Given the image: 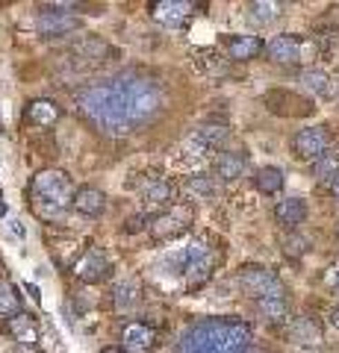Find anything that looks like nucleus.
<instances>
[{
	"label": "nucleus",
	"instance_id": "nucleus-1",
	"mask_svg": "<svg viewBox=\"0 0 339 353\" xmlns=\"http://www.w3.org/2000/svg\"><path fill=\"white\" fill-rule=\"evenodd\" d=\"M77 106L89 115L95 127L113 132V136H124V132L148 124L162 112L166 92L151 77L124 71L109 77V80L86 85L77 94Z\"/></svg>",
	"mask_w": 339,
	"mask_h": 353
},
{
	"label": "nucleus",
	"instance_id": "nucleus-2",
	"mask_svg": "<svg viewBox=\"0 0 339 353\" xmlns=\"http://www.w3.org/2000/svg\"><path fill=\"white\" fill-rule=\"evenodd\" d=\"M177 353H254V330L239 318H204L180 336Z\"/></svg>",
	"mask_w": 339,
	"mask_h": 353
},
{
	"label": "nucleus",
	"instance_id": "nucleus-3",
	"mask_svg": "<svg viewBox=\"0 0 339 353\" xmlns=\"http://www.w3.org/2000/svg\"><path fill=\"white\" fill-rule=\"evenodd\" d=\"M30 197L39 215L45 218H59L65 209L71 206L74 192H71V176L59 168H45L32 176L30 183Z\"/></svg>",
	"mask_w": 339,
	"mask_h": 353
},
{
	"label": "nucleus",
	"instance_id": "nucleus-4",
	"mask_svg": "<svg viewBox=\"0 0 339 353\" xmlns=\"http://www.w3.org/2000/svg\"><path fill=\"white\" fill-rule=\"evenodd\" d=\"M239 289H242L248 297H254V301L287 294L283 292V283L269 268H260V265H248V268L239 271Z\"/></svg>",
	"mask_w": 339,
	"mask_h": 353
},
{
	"label": "nucleus",
	"instance_id": "nucleus-5",
	"mask_svg": "<svg viewBox=\"0 0 339 353\" xmlns=\"http://www.w3.org/2000/svg\"><path fill=\"white\" fill-rule=\"evenodd\" d=\"M180 271L189 283H201L210 277L213 271V250L206 241H192L189 248L183 250V259H180Z\"/></svg>",
	"mask_w": 339,
	"mask_h": 353
},
{
	"label": "nucleus",
	"instance_id": "nucleus-6",
	"mask_svg": "<svg viewBox=\"0 0 339 353\" xmlns=\"http://www.w3.org/2000/svg\"><path fill=\"white\" fill-rule=\"evenodd\" d=\"M327 148H331V136H327L325 127H304L292 136V153L298 159L316 162L319 157H325Z\"/></svg>",
	"mask_w": 339,
	"mask_h": 353
},
{
	"label": "nucleus",
	"instance_id": "nucleus-7",
	"mask_svg": "<svg viewBox=\"0 0 339 353\" xmlns=\"http://www.w3.org/2000/svg\"><path fill=\"white\" fill-rule=\"evenodd\" d=\"M189 221H192V209L189 206H171V209H166V212L151 218L148 230H151V236H154L157 241H162V239L180 236L183 230L189 227Z\"/></svg>",
	"mask_w": 339,
	"mask_h": 353
},
{
	"label": "nucleus",
	"instance_id": "nucleus-8",
	"mask_svg": "<svg viewBox=\"0 0 339 353\" xmlns=\"http://www.w3.org/2000/svg\"><path fill=\"white\" fill-rule=\"evenodd\" d=\"M74 30H80V18L65 15V12H53V9H48V6H39L36 32L41 39H62Z\"/></svg>",
	"mask_w": 339,
	"mask_h": 353
},
{
	"label": "nucleus",
	"instance_id": "nucleus-9",
	"mask_svg": "<svg viewBox=\"0 0 339 353\" xmlns=\"http://www.w3.org/2000/svg\"><path fill=\"white\" fill-rule=\"evenodd\" d=\"M301 50H304V41L292 32H283V36H275L269 44H266V53L271 62L278 65H295L301 59Z\"/></svg>",
	"mask_w": 339,
	"mask_h": 353
},
{
	"label": "nucleus",
	"instance_id": "nucleus-10",
	"mask_svg": "<svg viewBox=\"0 0 339 353\" xmlns=\"http://www.w3.org/2000/svg\"><path fill=\"white\" fill-rule=\"evenodd\" d=\"M122 341L130 353H148L154 350L157 345V330L151 324H142V321H133L122 330Z\"/></svg>",
	"mask_w": 339,
	"mask_h": 353
},
{
	"label": "nucleus",
	"instance_id": "nucleus-11",
	"mask_svg": "<svg viewBox=\"0 0 339 353\" xmlns=\"http://www.w3.org/2000/svg\"><path fill=\"white\" fill-rule=\"evenodd\" d=\"M74 274H77V280L83 283H101L106 280V274H109V259L104 256L101 250H89V253H83V259L74 265Z\"/></svg>",
	"mask_w": 339,
	"mask_h": 353
},
{
	"label": "nucleus",
	"instance_id": "nucleus-12",
	"mask_svg": "<svg viewBox=\"0 0 339 353\" xmlns=\"http://www.w3.org/2000/svg\"><path fill=\"white\" fill-rule=\"evenodd\" d=\"M74 212H80L83 218H97V215H104V209H106V194L101 189H95V185H83V189L74 192Z\"/></svg>",
	"mask_w": 339,
	"mask_h": 353
},
{
	"label": "nucleus",
	"instance_id": "nucleus-13",
	"mask_svg": "<svg viewBox=\"0 0 339 353\" xmlns=\"http://www.w3.org/2000/svg\"><path fill=\"white\" fill-rule=\"evenodd\" d=\"M275 221L287 230H295L298 224H304L307 221V201L304 197H283L275 206Z\"/></svg>",
	"mask_w": 339,
	"mask_h": 353
},
{
	"label": "nucleus",
	"instance_id": "nucleus-14",
	"mask_svg": "<svg viewBox=\"0 0 339 353\" xmlns=\"http://www.w3.org/2000/svg\"><path fill=\"white\" fill-rule=\"evenodd\" d=\"M151 12H154V18L159 21V24H166V27H180L183 21L189 18L192 3H186V0H159V3L151 6Z\"/></svg>",
	"mask_w": 339,
	"mask_h": 353
},
{
	"label": "nucleus",
	"instance_id": "nucleus-15",
	"mask_svg": "<svg viewBox=\"0 0 339 353\" xmlns=\"http://www.w3.org/2000/svg\"><path fill=\"white\" fill-rule=\"evenodd\" d=\"M262 50H266V44H262L260 36H233V39H227V59H233V62H251V59H257Z\"/></svg>",
	"mask_w": 339,
	"mask_h": 353
},
{
	"label": "nucleus",
	"instance_id": "nucleus-16",
	"mask_svg": "<svg viewBox=\"0 0 339 353\" xmlns=\"http://www.w3.org/2000/svg\"><path fill=\"white\" fill-rule=\"evenodd\" d=\"M248 168V159H245V153H236V150H224V153H218V159L213 165V171L218 180H224V183H233L239 180V176L245 174Z\"/></svg>",
	"mask_w": 339,
	"mask_h": 353
},
{
	"label": "nucleus",
	"instance_id": "nucleus-17",
	"mask_svg": "<svg viewBox=\"0 0 339 353\" xmlns=\"http://www.w3.org/2000/svg\"><path fill=\"white\" fill-rule=\"evenodd\" d=\"M189 139L206 153L213 148H224L227 145V139H231V127H224V124H201Z\"/></svg>",
	"mask_w": 339,
	"mask_h": 353
},
{
	"label": "nucleus",
	"instance_id": "nucleus-18",
	"mask_svg": "<svg viewBox=\"0 0 339 353\" xmlns=\"http://www.w3.org/2000/svg\"><path fill=\"white\" fill-rule=\"evenodd\" d=\"M298 83H301L304 88H307V92L319 94V97H331V94H336V83H333L325 71H319V68H307V71H301V74H298Z\"/></svg>",
	"mask_w": 339,
	"mask_h": 353
},
{
	"label": "nucleus",
	"instance_id": "nucleus-19",
	"mask_svg": "<svg viewBox=\"0 0 339 353\" xmlns=\"http://www.w3.org/2000/svg\"><path fill=\"white\" fill-rule=\"evenodd\" d=\"M24 118L32 127H48L59 118V109L53 106V101H30L24 109Z\"/></svg>",
	"mask_w": 339,
	"mask_h": 353
},
{
	"label": "nucleus",
	"instance_id": "nucleus-20",
	"mask_svg": "<svg viewBox=\"0 0 339 353\" xmlns=\"http://www.w3.org/2000/svg\"><path fill=\"white\" fill-rule=\"evenodd\" d=\"M289 339L295 341V345H319L322 341V330L316 327L310 318H292V324H289Z\"/></svg>",
	"mask_w": 339,
	"mask_h": 353
},
{
	"label": "nucleus",
	"instance_id": "nucleus-21",
	"mask_svg": "<svg viewBox=\"0 0 339 353\" xmlns=\"http://www.w3.org/2000/svg\"><path fill=\"white\" fill-rule=\"evenodd\" d=\"M280 12H283L280 3H271V0H254V3L248 6V21L254 27H269L280 18Z\"/></svg>",
	"mask_w": 339,
	"mask_h": 353
},
{
	"label": "nucleus",
	"instance_id": "nucleus-22",
	"mask_svg": "<svg viewBox=\"0 0 339 353\" xmlns=\"http://www.w3.org/2000/svg\"><path fill=\"white\" fill-rule=\"evenodd\" d=\"M139 297H142V285L139 280H118L113 285V303L118 309H130V306H136L139 303Z\"/></svg>",
	"mask_w": 339,
	"mask_h": 353
},
{
	"label": "nucleus",
	"instance_id": "nucleus-23",
	"mask_svg": "<svg viewBox=\"0 0 339 353\" xmlns=\"http://www.w3.org/2000/svg\"><path fill=\"white\" fill-rule=\"evenodd\" d=\"M257 303V312L266 318V321H283L289 315V301L287 294H275V297H262V301H254Z\"/></svg>",
	"mask_w": 339,
	"mask_h": 353
},
{
	"label": "nucleus",
	"instance_id": "nucleus-24",
	"mask_svg": "<svg viewBox=\"0 0 339 353\" xmlns=\"http://www.w3.org/2000/svg\"><path fill=\"white\" fill-rule=\"evenodd\" d=\"M183 189L189 192L192 197H198V201H213V197L218 194V185L213 176H206V174H192L189 180L183 183Z\"/></svg>",
	"mask_w": 339,
	"mask_h": 353
},
{
	"label": "nucleus",
	"instance_id": "nucleus-25",
	"mask_svg": "<svg viewBox=\"0 0 339 353\" xmlns=\"http://www.w3.org/2000/svg\"><path fill=\"white\" fill-rule=\"evenodd\" d=\"M254 185L262 194H278L283 189V171L275 168V165H266V168H260L254 174Z\"/></svg>",
	"mask_w": 339,
	"mask_h": 353
},
{
	"label": "nucleus",
	"instance_id": "nucleus-26",
	"mask_svg": "<svg viewBox=\"0 0 339 353\" xmlns=\"http://www.w3.org/2000/svg\"><path fill=\"white\" fill-rule=\"evenodd\" d=\"M313 176L319 183H333L336 176H339V157L333 150H327L325 157H319L313 162Z\"/></svg>",
	"mask_w": 339,
	"mask_h": 353
},
{
	"label": "nucleus",
	"instance_id": "nucleus-27",
	"mask_svg": "<svg viewBox=\"0 0 339 353\" xmlns=\"http://www.w3.org/2000/svg\"><path fill=\"white\" fill-rule=\"evenodd\" d=\"M74 53L83 59H104L109 53V44L97 36H83L80 41H74Z\"/></svg>",
	"mask_w": 339,
	"mask_h": 353
},
{
	"label": "nucleus",
	"instance_id": "nucleus-28",
	"mask_svg": "<svg viewBox=\"0 0 339 353\" xmlns=\"http://www.w3.org/2000/svg\"><path fill=\"white\" fill-rule=\"evenodd\" d=\"M9 333H12L18 341H24V345H36V339H39V333H36V327H32V318L30 315H15V318H9Z\"/></svg>",
	"mask_w": 339,
	"mask_h": 353
},
{
	"label": "nucleus",
	"instance_id": "nucleus-29",
	"mask_svg": "<svg viewBox=\"0 0 339 353\" xmlns=\"http://www.w3.org/2000/svg\"><path fill=\"white\" fill-rule=\"evenodd\" d=\"M142 197L145 203H154V206H166L171 201V185L166 180H151L145 189H142Z\"/></svg>",
	"mask_w": 339,
	"mask_h": 353
},
{
	"label": "nucleus",
	"instance_id": "nucleus-30",
	"mask_svg": "<svg viewBox=\"0 0 339 353\" xmlns=\"http://www.w3.org/2000/svg\"><path fill=\"white\" fill-rule=\"evenodd\" d=\"M0 315L3 318L21 315V294L9 283H0Z\"/></svg>",
	"mask_w": 339,
	"mask_h": 353
},
{
	"label": "nucleus",
	"instance_id": "nucleus-31",
	"mask_svg": "<svg viewBox=\"0 0 339 353\" xmlns=\"http://www.w3.org/2000/svg\"><path fill=\"white\" fill-rule=\"evenodd\" d=\"M280 250L287 253L289 259H301L304 253L310 250V239H307V236H301V233H289V236H283Z\"/></svg>",
	"mask_w": 339,
	"mask_h": 353
},
{
	"label": "nucleus",
	"instance_id": "nucleus-32",
	"mask_svg": "<svg viewBox=\"0 0 339 353\" xmlns=\"http://www.w3.org/2000/svg\"><path fill=\"white\" fill-rule=\"evenodd\" d=\"M198 65H201V71H206V74H224V59L215 57L213 50L198 53Z\"/></svg>",
	"mask_w": 339,
	"mask_h": 353
},
{
	"label": "nucleus",
	"instance_id": "nucleus-33",
	"mask_svg": "<svg viewBox=\"0 0 339 353\" xmlns=\"http://www.w3.org/2000/svg\"><path fill=\"white\" fill-rule=\"evenodd\" d=\"M145 215H133V218H127L124 221V233H133V230H145Z\"/></svg>",
	"mask_w": 339,
	"mask_h": 353
},
{
	"label": "nucleus",
	"instance_id": "nucleus-34",
	"mask_svg": "<svg viewBox=\"0 0 339 353\" xmlns=\"http://www.w3.org/2000/svg\"><path fill=\"white\" fill-rule=\"evenodd\" d=\"M327 283H331V289L339 294V262H336L333 268H331V274H327Z\"/></svg>",
	"mask_w": 339,
	"mask_h": 353
},
{
	"label": "nucleus",
	"instance_id": "nucleus-35",
	"mask_svg": "<svg viewBox=\"0 0 339 353\" xmlns=\"http://www.w3.org/2000/svg\"><path fill=\"white\" fill-rule=\"evenodd\" d=\"M327 324H331L333 330H339V306L331 309V315H327Z\"/></svg>",
	"mask_w": 339,
	"mask_h": 353
},
{
	"label": "nucleus",
	"instance_id": "nucleus-36",
	"mask_svg": "<svg viewBox=\"0 0 339 353\" xmlns=\"http://www.w3.org/2000/svg\"><path fill=\"white\" fill-rule=\"evenodd\" d=\"M9 230H12L18 239H24V224H21V221H9Z\"/></svg>",
	"mask_w": 339,
	"mask_h": 353
},
{
	"label": "nucleus",
	"instance_id": "nucleus-37",
	"mask_svg": "<svg viewBox=\"0 0 339 353\" xmlns=\"http://www.w3.org/2000/svg\"><path fill=\"white\" fill-rule=\"evenodd\" d=\"M331 194H333V197H336V201H339V176H336V180L331 183Z\"/></svg>",
	"mask_w": 339,
	"mask_h": 353
},
{
	"label": "nucleus",
	"instance_id": "nucleus-38",
	"mask_svg": "<svg viewBox=\"0 0 339 353\" xmlns=\"http://www.w3.org/2000/svg\"><path fill=\"white\" fill-rule=\"evenodd\" d=\"M101 353H124V350H122V347H104Z\"/></svg>",
	"mask_w": 339,
	"mask_h": 353
},
{
	"label": "nucleus",
	"instance_id": "nucleus-39",
	"mask_svg": "<svg viewBox=\"0 0 339 353\" xmlns=\"http://www.w3.org/2000/svg\"><path fill=\"white\" fill-rule=\"evenodd\" d=\"M336 94H339V83H336Z\"/></svg>",
	"mask_w": 339,
	"mask_h": 353
}]
</instances>
